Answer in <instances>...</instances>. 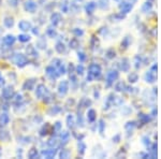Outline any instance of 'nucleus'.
<instances>
[{
	"label": "nucleus",
	"instance_id": "obj_22",
	"mask_svg": "<svg viewBox=\"0 0 161 159\" xmlns=\"http://www.w3.org/2000/svg\"><path fill=\"white\" fill-rule=\"evenodd\" d=\"M60 157L61 158H69L70 157V152L68 150H62V152L60 153Z\"/></svg>",
	"mask_w": 161,
	"mask_h": 159
},
{
	"label": "nucleus",
	"instance_id": "obj_11",
	"mask_svg": "<svg viewBox=\"0 0 161 159\" xmlns=\"http://www.w3.org/2000/svg\"><path fill=\"white\" fill-rule=\"evenodd\" d=\"M51 19H52V23H53L54 25H58L59 22L61 21V16H60L59 13H54L53 15H52V17H51Z\"/></svg>",
	"mask_w": 161,
	"mask_h": 159
},
{
	"label": "nucleus",
	"instance_id": "obj_27",
	"mask_svg": "<svg viewBox=\"0 0 161 159\" xmlns=\"http://www.w3.org/2000/svg\"><path fill=\"white\" fill-rule=\"evenodd\" d=\"M47 145H50V146L54 147L57 145V141H56V139H51L48 142H47Z\"/></svg>",
	"mask_w": 161,
	"mask_h": 159
},
{
	"label": "nucleus",
	"instance_id": "obj_1",
	"mask_svg": "<svg viewBox=\"0 0 161 159\" xmlns=\"http://www.w3.org/2000/svg\"><path fill=\"white\" fill-rule=\"evenodd\" d=\"M14 61H15V63L19 67H25L26 63H27V58H26L25 55H23V54H17L15 57H14Z\"/></svg>",
	"mask_w": 161,
	"mask_h": 159
},
{
	"label": "nucleus",
	"instance_id": "obj_29",
	"mask_svg": "<svg viewBox=\"0 0 161 159\" xmlns=\"http://www.w3.org/2000/svg\"><path fill=\"white\" fill-rule=\"evenodd\" d=\"M78 73H83V67H82V66H80L78 68Z\"/></svg>",
	"mask_w": 161,
	"mask_h": 159
},
{
	"label": "nucleus",
	"instance_id": "obj_26",
	"mask_svg": "<svg viewBox=\"0 0 161 159\" xmlns=\"http://www.w3.org/2000/svg\"><path fill=\"white\" fill-rule=\"evenodd\" d=\"M46 32H47V34H48L50 37H52V38H54L56 36V30L55 29H53V28H48Z\"/></svg>",
	"mask_w": 161,
	"mask_h": 159
},
{
	"label": "nucleus",
	"instance_id": "obj_16",
	"mask_svg": "<svg viewBox=\"0 0 161 159\" xmlns=\"http://www.w3.org/2000/svg\"><path fill=\"white\" fill-rule=\"evenodd\" d=\"M33 85H34V80H29V81H27L25 83L24 88H25V89H28V91H30V89H32Z\"/></svg>",
	"mask_w": 161,
	"mask_h": 159
},
{
	"label": "nucleus",
	"instance_id": "obj_4",
	"mask_svg": "<svg viewBox=\"0 0 161 159\" xmlns=\"http://www.w3.org/2000/svg\"><path fill=\"white\" fill-rule=\"evenodd\" d=\"M57 153V150L56 148H51V150H45L42 152V156L45 157V158H54Z\"/></svg>",
	"mask_w": 161,
	"mask_h": 159
},
{
	"label": "nucleus",
	"instance_id": "obj_14",
	"mask_svg": "<svg viewBox=\"0 0 161 159\" xmlns=\"http://www.w3.org/2000/svg\"><path fill=\"white\" fill-rule=\"evenodd\" d=\"M117 76H118L117 72H116V71H111L110 73H108V83H111V82H113L114 80H116V78H117Z\"/></svg>",
	"mask_w": 161,
	"mask_h": 159
},
{
	"label": "nucleus",
	"instance_id": "obj_31",
	"mask_svg": "<svg viewBox=\"0 0 161 159\" xmlns=\"http://www.w3.org/2000/svg\"><path fill=\"white\" fill-rule=\"evenodd\" d=\"M0 76H1V74H0Z\"/></svg>",
	"mask_w": 161,
	"mask_h": 159
},
{
	"label": "nucleus",
	"instance_id": "obj_21",
	"mask_svg": "<svg viewBox=\"0 0 161 159\" xmlns=\"http://www.w3.org/2000/svg\"><path fill=\"white\" fill-rule=\"evenodd\" d=\"M61 140L63 141V143H67L69 140V132H67V131H63L61 133Z\"/></svg>",
	"mask_w": 161,
	"mask_h": 159
},
{
	"label": "nucleus",
	"instance_id": "obj_2",
	"mask_svg": "<svg viewBox=\"0 0 161 159\" xmlns=\"http://www.w3.org/2000/svg\"><path fill=\"white\" fill-rule=\"evenodd\" d=\"M46 74L47 76H50L52 80H55V78H57V76H58V72H57V70H56L54 67H47L46 68Z\"/></svg>",
	"mask_w": 161,
	"mask_h": 159
},
{
	"label": "nucleus",
	"instance_id": "obj_6",
	"mask_svg": "<svg viewBox=\"0 0 161 159\" xmlns=\"http://www.w3.org/2000/svg\"><path fill=\"white\" fill-rule=\"evenodd\" d=\"M25 9L27 10L28 12H34L36 9H37V3L32 1V0H29L25 3Z\"/></svg>",
	"mask_w": 161,
	"mask_h": 159
},
{
	"label": "nucleus",
	"instance_id": "obj_12",
	"mask_svg": "<svg viewBox=\"0 0 161 159\" xmlns=\"http://www.w3.org/2000/svg\"><path fill=\"white\" fill-rule=\"evenodd\" d=\"M9 115L6 113H3L2 115L0 116V125L1 126H6L8 123H9Z\"/></svg>",
	"mask_w": 161,
	"mask_h": 159
},
{
	"label": "nucleus",
	"instance_id": "obj_15",
	"mask_svg": "<svg viewBox=\"0 0 161 159\" xmlns=\"http://www.w3.org/2000/svg\"><path fill=\"white\" fill-rule=\"evenodd\" d=\"M56 51L58 52V53H65L66 52V47H65V44L61 43V42H59V43L56 44Z\"/></svg>",
	"mask_w": 161,
	"mask_h": 159
},
{
	"label": "nucleus",
	"instance_id": "obj_17",
	"mask_svg": "<svg viewBox=\"0 0 161 159\" xmlns=\"http://www.w3.org/2000/svg\"><path fill=\"white\" fill-rule=\"evenodd\" d=\"M28 157L29 158H37L38 157V150L37 148H31L29 152H28Z\"/></svg>",
	"mask_w": 161,
	"mask_h": 159
},
{
	"label": "nucleus",
	"instance_id": "obj_9",
	"mask_svg": "<svg viewBox=\"0 0 161 159\" xmlns=\"http://www.w3.org/2000/svg\"><path fill=\"white\" fill-rule=\"evenodd\" d=\"M3 42H4V44H6L8 46H11V45H13L14 42H15V38L13 37L12 34H9V36L3 38Z\"/></svg>",
	"mask_w": 161,
	"mask_h": 159
},
{
	"label": "nucleus",
	"instance_id": "obj_25",
	"mask_svg": "<svg viewBox=\"0 0 161 159\" xmlns=\"http://www.w3.org/2000/svg\"><path fill=\"white\" fill-rule=\"evenodd\" d=\"M95 114H96V113H95L93 110H90L89 112H88V118H89L90 122H93V119H95Z\"/></svg>",
	"mask_w": 161,
	"mask_h": 159
},
{
	"label": "nucleus",
	"instance_id": "obj_28",
	"mask_svg": "<svg viewBox=\"0 0 161 159\" xmlns=\"http://www.w3.org/2000/svg\"><path fill=\"white\" fill-rule=\"evenodd\" d=\"M78 58H80V60H84L85 59V56H84V54L83 53H78Z\"/></svg>",
	"mask_w": 161,
	"mask_h": 159
},
{
	"label": "nucleus",
	"instance_id": "obj_10",
	"mask_svg": "<svg viewBox=\"0 0 161 159\" xmlns=\"http://www.w3.org/2000/svg\"><path fill=\"white\" fill-rule=\"evenodd\" d=\"M100 67L97 65H93L91 67H90V74L93 75V76H97V75L100 74Z\"/></svg>",
	"mask_w": 161,
	"mask_h": 159
},
{
	"label": "nucleus",
	"instance_id": "obj_24",
	"mask_svg": "<svg viewBox=\"0 0 161 159\" xmlns=\"http://www.w3.org/2000/svg\"><path fill=\"white\" fill-rule=\"evenodd\" d=\"M27 53H30L32 56H37L38 53L36 52V50H34V47L33 46H29L27 48Z\"/></svg>",
	"mask_w": 161,
	"mask_h": 159
},
{
	"label": "nucleus",
	"instance_id": "obj_18",
	"mask_svg": "<svg viewBox=\"0 0 161 159\" xmlns=\"http://www.w3.org/2000/svg\"><path fill=\"white\" fill-rule=\"evenodd\" d=\"M19 40L21 41V42H27V41L30 40V37L27 36V34H19Z\"/></svg>",
	"mask_w": 161,
	"mask_h": 159
},
{
	"label": "nucleus",
	"instance_id": "obj_13",
	"mask_svg": "<svg viewBox=\"0 0 161 159\" xmlns=\"http://www.w3.org/2000/svg\"><path fill=\"white\" fill-rule=\"evenodd\" d=\"M3 23H4L6 27H8V28H11V27L14 25V21H13V19L10 17V16H6V19H4V21H3Z\"/></svg>",
	"mask_w": 161,
	"mask_h": 159
},
{
	"label": "nucleus",
	"instance_id": "obj_32",
	"mask_svg": "<svg viewBox=\"0 0 161 159\" xmlns=\"http://www.w3.org/2000/svg\"><path fill=\"white\" fill-rule=\"evenodd\" d=\"M0 1H1V0H0Z\"/></svg>",
	"mask_w": 161,
	"mask_h": 159
},
{
	"label": "nucleus",
	"instance_id": "obj_3",
	"mask_svg": "<svg viewBox=\"0 0 161 159\" xmlns=\"http://www.w3.org/2000/svg\"><path fill=\"white\" fill-rule=\"evenodd\" d=\"M13 95H14V91H13V88L11 87V86H8V87H6L2 91V96L3 98H6V99L12 98Z\"/></svg>",
	"mask_w": 161,
	"mask_h": 159
},
{
	"label": "nucleus",
	"instance_id": "obj_8",
	"mask_svg": "<svg viewBox=\"0 0 161 159\" xmlns=\"http://www.w3.org/2000/svg\"><path fill=\"white\" fill-rule=\"evenodd\" d=\"M45 91H46L45 86L42 85V84H40L37 87V91H36V96H37L38 98H42V97L44 96V94H45Z\"/></svg>",
	"mask_w": 161,
	"mask_h": 159
},
{
	"label": "nucleus",
	"instance_id": "obj_20",
	"mask_svg": "<svg viewBox=\"0 0 161 159\" xmlns=\"http://www.w3.org/2000/svg\"><path fill=\"white\" fill-rule=\"evenodd\" d=\"M0 139L2 141L9 140V133H8L6 131H1V133H0Z\"/></svg>",
	"mask_w": 161,
	"mask_h": 159
},
{
	"label": "nucleus",
	"instance_id": "obj_23",
	"mask_svg": "<svg viewBox=\"0 0 161 159\" xmlns=\"http://www.w3.org/2000/svg\"><path fill=\"white\" fill-rule=\"evenodd\" d=\"M95 6H96V4H95L93 2L88 3V6H87V8H86L87 12H88V13H91L93 11V9H95Z\"/></svg>",
	"mask_w": 161,
	"mask_h": 159
},
{
	"label": "nucleus",
	"instance_id": "obj_19",
	"mask_svg": "<svg viewBox=\"0 0 161 159\" xmlns=\"http://www.w3.org/2000/svg\"><path fill=\"white\" fill-rule=\"evenodd\" d=\"M67 123H68L69 127H73V125H74V118H73V116L69 115L68 117H67Z\"/></svg>",
	"mask_w": 161,
	"mask_h": 159
},
{
	"label": "nucleus",
	"instance_id": "obj_30",
	"mask_svg": "<svg viewBox=\"0 0 161 159\" xmlns=\"http://www.w3.org/2000/svg\"><path fill=\"white\" fill-rule=\"evenodd\" d=\"M0 156H1V150H0Z\"/></svg>",
	"mask_w": 161,
	"mask_h": 159
},
{
	"label": "nucleus",
	"instance_id": "obj_5",
	"mask_svg": "<svg viewBox=\"0 0 161 159\" xmlns=\"http://www.w3.org/2000/svg\"><path fill=\"white\" fill-rule=\"evenodd\" d=\"M68 82L67 81H62L60 84H59V87H58V91L60 95H66L67 91H68Z\"/></svg>",
	"mask_w": 161,
	"mask_h": 159
},
{
	"label": "nucleus",
	"instance_id": "obj_7",
	"mask_svg": "<svg viewBox=\"0 0 161 159\" xmlns=\"http://www.w3.org/2000/svg\"><path fill=\"white\" fill-rule=\"evenodd\" d=\"M19 28L23 31H28V30H30L31 29V24L27 21H22V22H19Z\"/></svg>",
	"mask_w": 161,
	"mask_h": 159
}]
</instances>
